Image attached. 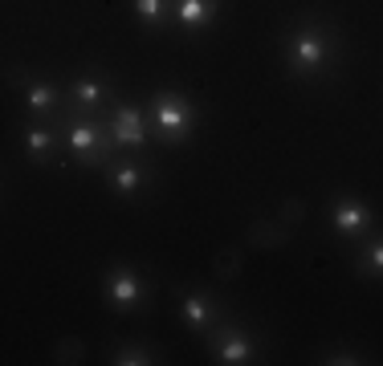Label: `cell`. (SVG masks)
<instances>
[{
    "mask_svg": "<svg viewBox=\"0 0 383 366\" xmlns=\"http://www.w3.org/2000/svg\"><path fill=\"white\" fill-rule=\"evenodd\" d=\"M139 8L143 12H159V0H139Z\"/></svg>",
    "mask_w": 383,
    "mask_h": 366,
    "instance_id": "4fadbf2b",
    "label": "cell"
},
{
    "mask_svg": "<svg viewBox=\"0 0 383 366\" xmlns=\"http://www.w3.org/2000/svg\"><path fill=\"white\" fill-rule=\"evenodd\" d=\"M302 216H306V204H302V200H285V204H281V224H285V228L302 224Z\"/></svg>",
    "mask_w": 383,
    "mask_h": 366,
    "instance_id": "277c9868",
    "label": "cell"
},
{
    "mask_svg": "<svg viewBox=\"0 0 383 366\" xmlns=\"http://www.w3.org/2000/svg\"><path fill=\"white\" fill-rule=\"evenodd\" d=\"M82 354H86V346H82L78 338H61V342H57V350H53V358H57V362H65V366L82 362Z\"/></svg>",
    "mask_w": 383,
    "mask_h": 366,
    "instance_id": "7a4b0ae2",
    "label": "cell"
},
{
    "mask_svg": "<svg viewBox=\"0 0 383 366\" xmlns=\"http://www.w3.org/2000/svg\"><path fill=\"white\" fill-rule=\"evenodd\" d=\"M29 102H33V106H49V94H45V90H33Z\"/></svg>",
    "mask_w": 383,
    "mask_h": 366,
    "instance_id": "8fae6325",
    "label": "cell"
},
{
    "mask_svg": "<svg viewBox=\"0 0 383 366\" xmlns=\"http://www.w3.org/2000/svg\"><path fill=\"white\" fill-rule=\"evenodd\" d=\"M90 139H94V134H90L86 126H78V130H74V147H90Z\"/></svg>",
    "mask_w": 383,
    "mask_h": 366,
    "instance_id": "9c48e42d",
    "label": "cell"
},
{
    "mask_svg": "<svg viewBox=\"0 0 383 366\" xmlns=\"http://www.w3.org/2000/svg\"><path fill=\"white\" fill-rule=\"evenodd\" d=\"M249 240H253L257 248H277V244L289 240V228H285V224H281V228H277V224H253V228H249Z\"/></svg>",
    "mask_w": 383,
    "mask_h": 366,
    "instance_id": "6da1fadb",
    "label": "cell"
},
{
    "mask_svg": "<svg viewBox=\"0 0 383 366\" xmlns=\"http://www.w3.org/2000/svg\"><path fill=\"white\" fill-rule=\"evenodd\" d=\"M338 224H342V228H359V211H355V208H342V211H338Z\"/></svg>",
    "mask_w": 383,
    "mask_h": 366,
    "instance_id": "5b68a950",
    "label": "cell"
},
{
    "mask_svg": "<svg viewBox=\"0 0 383 366\" xmlns=\"http://www.w3.org/2000/svg\"><path fill=\"white\" fill-rule=\"evenodd\" d=\"M212 273H216V277H224V281H228V277H236V273H241V257H236V253H220L216 264H212Z\"/></svg>",
    "mask_w": 383,
    "mask_h": 366,
    "instance_id": "3957f363",
    "label": "cell"
},
{
    "mask_svg": "<svg viewBox=\"0 0 383 366\" xmlns=\"http://www.w3.org/2000/svg\"><path fill=\"white\" fill-rule=\"evenodd\" d=\"M114 297H118V301H131V297H135V285H131V281H118V285H114Z\"/></svg>",
    "mask_w": 383,
    "mask_h": 366,
    "instance_id": "8992f818",
    "label": "cell"
},
{
    "mask_svg": "<svg viewBox=\"0 0 383 366\" xmlns=\"http://www.w3.org/2000/svg\"><path fill=\"white\" fill-rule=\"evenodd\" d=\"M241 358H245V346H241V342H232V346L224 350V362H241Z\"/></svg>",
    "mask_w": 383,
    "mask_h": 366,
    "instance_id": "52a82bcc",
    "label": "cell"
},
{
    "mask_svg": "<svg viewBox=\"0 0 383 366\" xmlns=\"http://www.w3.org/2000/svg\"><path fill=\"white\" fill-rule=\"evenodd\" d=\"M118 187H135V171H122L118 175Z\"/></svg>",
    "mask_w": 383,
    "mask_h": 366,
    "instance_id": "7c38bea8",
    "label": "cell"
},
{
    "mask_svg": "<svg viewBox=\"0 0 383 366\" xmlns=\"http://www.w3.org/2000/svg\"><path fill=\"white\" fill-rule=\"evenodd\" d=\"M302 57H306V61H314V57H322V45H314V41H302Z\"/></svg>",
    "mask_w": 383,
    "mask_h": 366,
    "instance_id": "ba28073f",
    "label": "cell"
},
{
    "mask_svg": "<svg viewBox=\"0 0 383 366\" xmlns=\"http://www.w3.org/2000/svg\"><path fill=\"white\" fill-rule=\"evenodd\" d=\"M375 264H379V268H383V248H375Z\"/></svg>",
    "mask_w": 383,
    "mask_h": 366,
    "instance_id": "5bb4252c",
    "label": "cell"
},
{
    "mask_svg": "<svg viewBox=\"0 0 383 366\" xmlns=\"http://www.w3.org/2000/svg\"><path fill=\"white\" fill-rule=\"evenodd\" d=\"M179 12H184L188 21H192V16H200V0H184V8H179Z\"/></svg>",
    "mask_w": 383,
    "mask_h": 366,
    "instance_id": "30bf717a",
    "label": "cell"
}]
</instances>
